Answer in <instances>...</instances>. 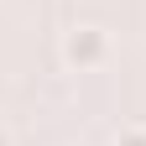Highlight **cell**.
Segmentation results:
<instances>
[{
    "instance_id": "1",
    "label": "cell",
    "mask_w": 146,
    "mask_h": 146,
    "mask_svg": "<svg viewBox=\"0 0 146 146\" xmlns=\"http://www.w3.org/2000/svg\"><path fill=\"white\" fill-rule=\"evenodd\" d=\"M63 58H68L73 68H99V63L110 58V36H104V26H73V31L63 36Z\"/></svg>"
},
{
    "instance_id": "3",
    "label": "cell",
    "mask_w": 146,
    "mask_h": 146,
    "mask_svg": "<svg viewBox=\"0 0 146 146\" xmlns=\"http://www.w3.org/2000/svg\"><path fill=\"white\" fill-rule=\"evenodd\" d=\"M0 146H5V136H0Z\"/></svg>"
},
{
    "instance_id": "2",
    "label": "cell",
    "mask_w": 146,
    "mask_h": 146,
    "mask_svg": "<svg viewBox=\"0 0 146 146\" xmlns=\"http://www.w3.org/2000/svg\"><path fill=\"white\" fill-rule=\"evenodd\" d=\"M115 146H146V125H131V131H120Z\"/></svg>"
}]
</instances>
